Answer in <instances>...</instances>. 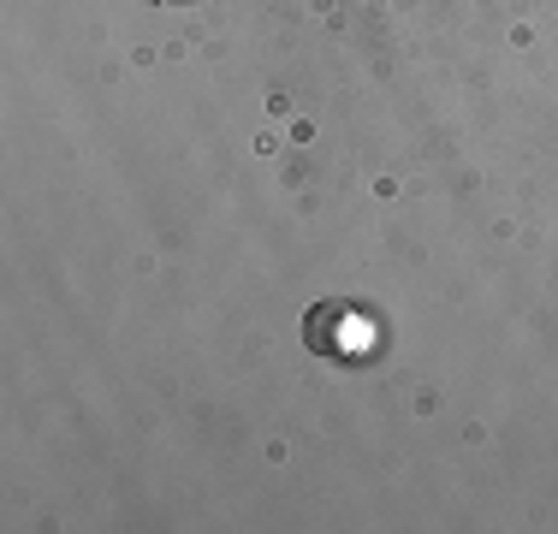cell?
Here are the masks:
<instances>
[{
	"label": "cell",
	"instance_id": "cell-1",
	"mask_svg": "<svg viewBox=\"0 0 558 534\" xmlns=\"http://www.w3.org/2000/svg\"><path fill=\"white\" fill-rule=\"evenodd\" d=\"M303 344L322 356H363L375 344V320H363L344 303H322V310L303 315Z\"/></svg>",
	"mask_w": 558,
	"mask_h": 534
}]
</instances>
